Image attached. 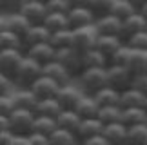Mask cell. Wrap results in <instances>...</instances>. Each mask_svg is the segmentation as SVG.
<instances>
[{
  "instance_id": "cell-23",
  "label": "cell",
  "mask_w": 147,
  "mask_h": 145,
  "mask_svg": "<svg viewBox=\"0 0 147 145\" xmlns=\"http://www.w3.org/2000/svg\"><path fill=\"white\" fill-rule=\"evenodd\" d=\"M13 100H15L16 109H26V111H35L38 103V100L31 89H24V87H18L13 93Z\"/></svg>"
},
{
  "instance_id": "cell-10",
  "label": "cell",
  "mask_w": 147,
  "mask_h": 145,
  "mask_svg": "<svg viewBox=\"0 0 147 145\" xmlns=\"http://www.w3.org/2000/svg\"><path fill=\"white\" fill-rule=\"evenodd\" d=\"M60 87H62L60 83H56L55 80H51V78H47V76L42 75L29 89L33 91V94L36 96V100L40 102V100L56 98V94H58V89H60Z\"/></svg>"
},
{
  "instance_id": "cell-33",
  "label": "cell",
  "mask_w": 147,
  "mask_h": 145,
  "mask_svg": "<svg viewBox=\"0 0 147 145\" xmlns=\"http://www.w3.org/2000/svg\"><path fill=\"white\" fill-rule=\"evenodd\" d=\"M49 44L56 49V51H58V49H65V47H73V29H64V31L51 33Z\"/></svg>"
},
{
  "instance_id": "cell-40",
  "label": "cell",
  "mask_w": 147,
  "mask_h": 145,
  "mask_svg": "<svg viewBox=\"0 0 147 145\" xmlns=\"http://www.w3.org/2000/svg\"><path fill=\"white\" fill-rule=\"evenodd\" d=\"M125 44L131 49H134V51H147V29L136 33V35L131 36Z\"/></svg>"
},
{
  "instance_id": "cell-14",
  "label": "cell",
  "mask_w": 147,
  "mask_h": 145,
  "mask_svg": "<svg viewBox=\"0 0 147 145\" xmlns=\"http://www.w3.org/2000/svg\"><path fill=\"white\" fill-rule=\"evenodd\" d=\"M98 35H107V36H120L122 38V20L116 18L115 15H105L102 18H96L94 22Z\"/></svg>"
},
{
  "instance_id": "cell-28",
  "label": "cell",
  "mask_w": 147,
  "mask_h": 145,
  "mask_svg": "<svg viewBox=\"0 0 147 145\" xmlns=\"http://www.w3.org/2000/svg\"><path fill=\"white\" fill-rule=\"evenodd\" d=\"M82 60H84V69H87V67H109V58L105 54H102L96 47L87 51V53H84Z\"/></svg>"
},
{
  "instance_id": "cell-16",
  "label": "cell",
  "mask_w": 147,
  "mask_h": 145,
  "mask_svg": "<svg viewBox=\"0 0 147 145\" xmlns=\"http://www.w3.org/2000/svg\"><path fill=\"white\" fill-rule=\"evenodd\" d=\"M104 124L98 120V118H87V120H82V124L80 127H78V131H76V138H78V142L84 143L86 140H89V138H93V136H98L104 132Z\"/></svg>"
},
{
  "instance_id": "cell-58",
  "label": "cell",
  "mask_w": 147,
  "mask_h": 145,
  "mask_svg": "<svg viewBox=\"0 0 147 145\" xmlns=\"http://www.w3.org/2000/svg\"><path fill=\"white\" fill-rule=\"evenodd\" d=\"M80 145H82V143H80Z\"/></svg>"
},
{
  "instance_id": "cell-7",
  "label": "cell",
  "mask_w": 147,
  "mask_h": 145,
  "mask_svg": "<svg viewBox=\"0 0 147 145\" xmlns=\"http://www.w3.org/2000/svg\"><path fill=\"white\" fill-rule=\"evenodd\" d=\"M26 53L22 49H2L0 51V72L7 75L9 78H15V72L22 64Z\"/></svg>"
},
{
  "instance_id": "cell-9",
  "label": "cell",
  "mask_w": 147,
  "mask_h": 145,
  "mask_svg": "<svg viewBox=\"0 0 147 145\" xmlns=\"http://www.w3.org/2000/svg\"><path fill=\"white\" fill-rule=\"evenodd\" d=\"M20 13L26 16L27 22H29L31 26H44V22H46L49 11H47L46 4L38 2V0H27Z\"/></svg>"
},
{
  "instance_id": "cell-49",
  "label": "cell",
  "mask_w": 147,
  "mask_h": 145,
  "mask_svg": "<svg viewBox=\"0 0 147 145\" xmlns=\"http://www.w3.org/2000/svg\"><path fill=\"white\" fill-rule=\"evenodd\" d=\"M9 145H31V142H29V136H13Z\"/></svg>"
},
{
  "instance_id": "cell-43",
  "label": "cell",
  "mask_w": 147,
  "mask_h": 145,
  "mask_svg": "<svg viewBox=\"0 0 147 145\" xmlns=\"http://www.w3.org/2000/svg\"><path fill=\"white\" fill-rule=\"evenodd\" d=\"M131 51H133V49L129 47L127 44H123L120 51H118V53L115 54V56L111 58V64H115V65H127L129 56H131Z\"/></svg>"
},
{
  "instance_id": "cell-27",
  "label": "cell",
  "mask_w": 147,
  "mask_h": 145,
  "mask_svg": "<svg viewBox=\"0 0 147 145\" xmlns=\"http://www.w3.org/2000/svg\"><path fill=\"white\" fill-rule=\"evenodd\" d=\"M94 100L100 107H115V105H120V91L107 85L94 94Z\"/></svg>"
},
{
  "instance_id": "cell-22",
  "label": "cell",
  "mask_w": 147,
  "mask_h": 145,
  "mask_svg": "<svg viewBox=\"0 0 147 145\" xmlns=\"http://www.w3.org/2000/svg\"><path fill=\"white\" fill-rule=\"evenodd\" d=\"M56 124H58V129H65V131H71L76 134L78 127L82 124V118L78 116L75 109H64L58 114V118H56Z\"/></svg>"
},
{
  "instance_id": "cell-26",
  "label": "cell",
  "mask_w": 147,
  "mask_h": 145,
  "mask_svg": "<svg viewBox=\"0 0 147 145\" xmlns=\"http://www.w3.org/2000/svg\"><path fill=\"white\" fill-rule=\"evenodd\" d=\"M62 105L58 103L56 98H49V100H40L36 103L35 114L36 116H49V118H58V114L62 113Z\"/></svg>"
},
{
  "instance_id": "cell-54",
  "label": "cell",
  "mask_w": 147,
  "mask_h": 145,
  "mask_svg": "<svg viewBox=\"0 0 147 145\" xmlns=\"http://www.w3.org/2000/svg\"><path fill=\"white\" fill-rule=\"evenodd\" d=\"M138 11H140V13H142V15L145 16V20H147V0H145V2H144V5H142V7H140Z\"/></svg>"
},
{
  "instance_id": "cell-8",
  "label": "cell",
  "mask_w": 147,
  "mask_h": 145,
  "mask_svg": "<svg viewBox=\"0 0 147 145\" xmlns=\"http://www.w3.org/2000/svg\"><path fill=\"white\" fill-rule=\"evenodd\" d=\"M82 96H84V91L78 87V83L71 82V83H65V85H62L58 89L56 100L62 105V109H75Z\"/></svg>"
},
{
  "instance_id": "cell-21",
  "label": "cell",
  "mask_w": 147,
  "mask_h": 145,
  "mask_svg": "<svg viewBox=\"0 0 147 145\" xmlns=\"http://www.w3.org/2000/svg\"><path fill=\"white\" fill-rule=\"evenodd\" d=\"M145 105V94L138 89L129 87L120 93V107L122 109H133V107H144Z\"/></svg>"
},
{
  "instance_id": "cell-52",
  "label": "cell",
  "mask_w": 147,
  "mask_h": 145,
  "mask_svg": "<svg viewBox=\"0 0 147 145\" xmlns=\"http://www.w3.org/2000/svg\"><path fill=\"white\" fill-rule=\"evenodd\" d=\"M5 29H7V16L0 13V33H4Z\"/></svg>"
},
{
  "instance_id": "cell-3",
  "label": "cell",
  "mask_w": 147,
  "mask_h": 145,
  "mask_svg": "<svg viewBox=\"0 0 147 145\" xmlns=\"http://www.w3.org/2000/svg\"><path fill=\"white\" fill-rule=\"evenodd\" d=\"M9 131L15 136H29L35 129V120L36 114L35 111H26V109H15L9 114Z\"/></svg>"
},
{
  "instance_id": "cell-19",
  "label": "cell",
  "mask_w": 147,
  "mask_h": 145,
  "mask_svg": "<svg viewBox=\"0 0 147 145\" xmlns=\"http://www.w3.org/2000/svg\"><path fill=\"white\" fill-rule=\"evenodd\" d=\"M105 140L109 142V145H127V127L118 122V124H111L104 127Z\"/></svg>"
},
{
  "instance_id": "cell-44",
  "label": "cell",
  "mask_w": 147,
  "mask_h": 145,
  "mask_svg": "<svg viewBox=\"0 0 147 145\" xmlns=\"http://www.w3.org/2000/svg\"><path fill=\"white\" fill-rule=\"evenodd\" d=\"M16 91V83L13 78H9L7 75L0 72V96L2 94H13Z\"/></svg>"
},
{
  "instance_id": "cell-45",
  "label": "cell",
  "mask_w": 147,
  "mask_h": 145,
  "mask_svg": "<svg viewBox=\"0 0 147 145\" xmlns=\"http://www.w3.org/2000/svg\"><path fill=\"white\" fill-rule=\"evenodd\" d=\"M133 87L138 89L140 93H144L147 96V75H140V76H134L133 80Z\"/></svg>"
},
{
  "instance_id": "cell-30",
  "label": "cell",
  "mask_w": 147,
  "mask_h": 145,
  "mask_svg": "<svg viewBox=\"0 0 147 145\" xmlns=\"http://www.w3.org/2000/svg\"><path fill=\"white\" fill-rule=\"evenodd\" d=\"M44 26L49 29V33L71 29V27H69V20H67V15H62V13H49L46 22H44Z\"/></svg>"
},
{
  "instance_id": "cell-31",
  "label": "cell",
  "mask_w": 147,
  "mask_h": 145,
  "mask_svg": "<svg viewBox=\"0 0 147 145\" xmlns=\"http://www.w3.org/2000/svg\"><path fill=\"white\" fill-rule=\"evenodd\" d=\"M127 145H147V124L127 127Z\"/></svg>"
},
{
  "instance_id": "cell-4",
  "label": "cell",
  "mask_w": 147,
  "mask_h": 145,
  "mask_svg": "<svg viewBox=\"0 0 147 145\" xmlns=\"http://www.w3.org/2000/svg\"><path fill=\"white\" fill-rule=\"evenodd\" d=\"M134 75L127 69V65H115L109 64L107 67V85L116 89V91H125V89L133 87Z\"/></svg>"
},
{
  "instance_id": "cell-1",
  "label": "cell",
  "mask_w": 147,
  "mask_h": 145,
  "mask_svg": "<svg viewBox=\"0 0 147 145\" xmlns=\"http://www.w3.org/2000/svg\"><path fill=\"white\" fill-rule=\"evenodd\" d=\"M84 94L94 96L100 89L107 87V67H87L84 69L75 80Z\"/></svg>"
},
{
  "instance_id": "cell-20",
  "label": "cell",
  "mask_w": 147,
  "mask_h": 145,
  "mask_svg": "<svg viewBox=\"0 0 147 145\" xmlns=\"http://www.w3.org/2000/svg\"><path fill=\"white\" fill-rule=\"evenodd\" d=\"M75 111L78 113V116H80L82 120L96 118L98 111H100V105H98L96 100H94V96H91V94H84V96L80 98V102L76 103Z\"/></svg>"
},
{
  "instance_id": "cell-13",
  "label": "cell",
  "mask_w": 147,
  "mask_h": 145,
  "mask_svg": "<svg viewBox=\"0 0 147 145\" xmlns=\"http://www.w3.org/2000/svg\"><path fill=\"white\" fill-rule=\"evenodd\" d=\"M49 40H51V33L46 26H31L27 33L22 36L24 51H27L33 46H38V44H47Z\"/></svg>"
},
{
  "instance_id": "cell-35",
  "label": "cell",
  "mask_w": 147,
  "mask_h": 145,
  "mask_svg": "<svg viewBox=\"0 0 147 145\" xmlns=\"http://www.w3.org/2000/svg\"><path fill=\"white\" fill-rule=\"evenodd\" d=\"M49 142H51V145H80L75 132L65 131V129H56L49 136Z\"/></svg>"
},
{
  "instance_id": "cell-15",
  "label": "cell",
  "mask_w": 147,
  "mask_h": 145,
  "mask_svg": "<svg viewBox=\"0 0 147 145\" xmlns=\"http://www.w3.org/2000/svg\"><path fill=\"white\" fill-rule=\"evenodd\" d=\"M42 75L51 78V80H55L56 83H60V85H65V83L75 82V78L69 75V71H67L60 62H56V60H53V62H49V64L44 65Z\"/></svg>"
},
{
  "instance_id": "cell-34",
  "label": "cell",
  "mask_w": 147,
  "mask_h": 145,
  "mask_svg": "<svg viewBox=\"0 0 147 145\" xmlns=\"http://www.w3.org/2000/svg\"><path fill=\"white\" fill-rule=\"evenodd\" d=\"M56 129H58L56 118H49V116H36L33 132H38V134H44V136H51Z\"/></svg>"
},
{
  "instance_id": "cell-36",
  "label": "cell",
  "mask_w": 147,
  "mask_h": 145,
  "mask_svg": "<svg viewBox=\"0 0 147 145\" xmlns=\"http://www.w3.org/2000/svg\"><path fill=\"white\" fill-rule=\"evenodd\" d=\"M2 49H22V51H24L22 36H18L16 33L9 31V29H5L4 33H0V51H2Z\"/></svg>"
},
{
  "instance_id": "cell-32",
  "label": "cell",
  "mask_w": 147,
  "mask_h": 145,
  "mask_svg": "<svg viewBox=\"0 0 147 145\" xmlns=\"http://www.w3.org/2000/svg\"><path fill=\"white\" fill-rule=\"evenodd\" d=\"M122 111H123V109L120 107V105H115V107H100L96 118H98L104 125L118 124V122H122Z\"/></svg>"
},
{
  "instance_id": "cell-6",
  "label": "cell",
  "mask_w": 147,
  "mask_h": 145,
  "mask_svg": "<svg viewBox=\"0 0 147 145\" xmlns=\"http://www.w3.org/2000/svg\"><path fill=\"white\" fill-rule=\"evenodd\" d=\"M98 31L96 27L87 26V27H80V29H73V47L78 53H87L91 49L96 47V40H98Z\"/></svg>"
},
{
  "instance_id": "cell-5",
  "label": "cell",
  "mask_w": 147,
  "mask_h": 145,
  "mask_svg": "<svg viewBox=\"0 0 147 145\" xmlns=\"http://www.w3.org/2000/svg\"><path fill=\"white\" fill-rule=\"evenodd\" d=\"M55 60L60 62L64 67L69 71V75L78 78V75L84 71V60H82V53H78L75 47H65V49H58L55 54Z\"/></svg>"
},
{
  "instance_id": "cell-48",
  "label": "cell",
  "mask_w": 147,
  "mask_h": 145,
  "mask_svg": "<svg viewBox=\"0 0 147 145\" xmlns=\"http://www.w3.org/2000/svg\"><path fill=\"white\" fill-rule=\"evenodd\" d=\"M13 132L11 131H2L0 132V145H9L11 143V140H13Z\"/></svg>"
},
{
  "instance_id": "cell-57",
  "label": "cell",
  "mask_w": 147,
  "mask_h": 145,
  "mask_svg": "<svg viewBox=\"0 0 147 145\" xmlns=\"http://www.w3.org/2000/svg\"><path fill=\"white\" fill-rule=\"evenodd\" d=\"M145 124H147V120H145Z\"/></svg>"
},
{
  "instance_id": "cell-37",
  "label": "cell",
  "mask_w": 147,
  "mask_h": 145,
  "mask_svg": "<svg viewBox=\"0 0 147 145\" xmlns=\"http://www.w3.org/2000/svg\"><path fill=\"white\" fill-rule=\"evenodd\" d=\"M115 2L116 0H89L87 7L93 11L94 18H102V16H105V15H111Z\"/></svg>"
},
{
  "instance_id": "cell-38",
  "label": "cell",
  "mask_w": 147,
  "mask_h": 145,
  "mask_svg": "<svg viewBox=\"0 0 147 145\" xmlns=\"http://www.w3.org/2000/svg\"><path fill=\"white\" fill-rule=\"evenodd\" d=\"M136 11H138V9L134 7L133 4L125 2V0H116V2H115V5H113V11H111V15H115L116 18H120V20L123 22L125 18H129L131 15H134Z\"/></svg>"
},
{
  "instance_id": "cell-2",
  "label": "cell",
  "mask_w": 147,
  "mask_h": 145,
  "mask_svg": "<svg viewBox=\"0 0 147 145\" xmlns=\"http://www.w3.org/2000/svg\"><path fill=\"white\" fill-rule=\"evenodd\" d=\"M42 71H44V65H40L38 62H35L33 58H29L26 54L22 64L18 65V69L15 72V83H16V89L18 87H24V89H29L33 83H35L38 78L42 76Z\"/></svg>"
},
{
  "instance_id": "cell-53",
  "label": "cell",
  "mask_w": 147,
  "mask_h": 145,
  "mask_svg": "<svg viewBox=\"0 0 147 145\" xmlns=\"http://www.w3.org/2000/svg\"><path fill=\"white\" fill-rule=\"evenodd\" d=\"M125 2L133 4V5H134V7H136V9H140V7H142V5H144V2H145V0H125Z\"/></svg>"
},
{
  "instance_id": "cell-25",
  "label": "cell",
  "mask_w": 147,
  "mask_h": 145,
  "mask_svg": "<svg viewBox=\"0 0 147 145\" xmlns=\"http://www.w3.org/2000/svg\"><path fill=\"white\" fill-rule=\"evenodd\" d=\"M147 120V109L145 107H133L122 111V124L125 127H134L140 124H145Z\"/></svg>"
},
{
  "instance_id": "cell-39",
  "label": "cell",
  "mask_w": 147,
  "mask_h": 145,
  "mask_svg": "<svg viewBox=\"0 0 147 145\" xmlns=\"http://www.w3.org/2000/svg\"><path fill=\"white\" fill-rule=\"evenodd\" d=\"M27 0H0V13L4 15H15L20 13Z\"/></svg>"
},
{
  "instance_id": "cell-17",
  "label": "cell",
  "mask_w": 147,
  "mask_h": 145,
  "mask_svg": "<svg viewBox=\"0 0 147 145\" xmlns=\"http://www.w3.org/2000/svg\"><path fill=\"white\" fill-rule=\"evenodd\" d=\"M123 44H125V42H123L120 36L100 35V36H98V40H96V49H98L102 54H105V56L109 58V64H111V58L115 56L118 51H120Z\"/></svg>"
},
{
  "instance_id": "cell-51",
  "label": "cell",
  "mask_w": 147,
  "mask_h": 145,
  "mask_svg": "<svg viewBox=\"0 0 147 145\" xmlns=\"http://www.w3.org/2000/svg\"><path fill=\"white\" fill-rule=\"evenodd\" d=\"M2 131H9V120H7V116L0 114V132Z\"/></svg>"
},
{
  "instance_id": "cell-42",
  "label": "cell",
  "mask_w": 147,
  "mask_h": 145,
  "mask_svg": "<svg viewBox=\"0 0 147 145\" xmlns=\"http://www.w3.org/2000/svg\"><path fill=\"white\" fill-rule=\"evenodd\" d=\"M47 11L49 13L67 15L71 11V4L67 2V0H51V2H47Z\"/></svg>"
},
{
  "instance_id": "cell-29",
  "label": "cell",
  "mask_w": 147,
  "mask_h": 145,
  "mask_svg": "<svg viewBox=\"0 0 147 145\" xmlns=\"http://www.w3.org/2000/svg\"><path fill=\"white\" fill-rule=\"evenodd\" d=\"M7 16V29L16 33L18 36H24L27 29L31 27V24L27 22V18L22 13H15V15H5Z\"/></svg>"
},
{
  "instance_id": "cell-12",
  "label": "cell",
  "mask_w": 147,
  "mask_h": 145,
  "mask_svg": "<svg viewBox=\"0 0 147 145\" xmlns=\"http://www.w3.org/2000/svg\"><path fill=\"white\" fill-rule=\"evenodd\" d=\"M147 29V20L145 16L140 13V11H136L134 15H131L129 18H125L122 22V40L127 42L131 36H134L136 33L140 31H145Z\"/></svg>"
},
{
  "instance_id": "cell-55",
  "label": "cell",
  "mask_w": 147,
  "mask_h": 145,
  "mask_svg": "<svg viewBox=\"0 0 147 145\" xmlns=\"http://www.w3.org/2000/svg\"><path fill=\"white\" fill-rule=\"evenodd\" d=\"M38 2H42V4H46V5H47V2H51V0H38Z\"/></svg>"
},
{
  "instance_id": "cell-46",
  "label": "cell",
  "mask_w": 147,
  "mask_h": 145,
  "mask_svg": "<svg viewBox=\"0 0 147 145\" xmlns=\"http://www.w3.org/2000/svg\"><path fill=\"white\" fill-rule=\"evenodd\" d=\"M29 142H31V145H51L49 136L38 134V132H33V134H29Z\"/></svg>"
},
{
  "instance_id": "cell-18",
  "label": "cell",
  "mask_w": 147,
  "mask_h": 145,
  "mask_svg": "<svg viewBox=\"0 0 147 145\" xmlns=\"http://www.w3.org/2000/svg\"><path fill=\"white\" fill-rule=\"evenodd\" d=\"M26 54L29 58H33L35 62H38L40 65H46L49 62L55 60V54H56V49L51 46V44H38V46H33L26 51Z\"/></svg>"
},
{
  "instance_id": "cell-24",
  "label": "cell",
  "mask_w": 147,
  "mask_h": 145,
  "mask_svg": "<svg viewBox=\"0 0 147 145\" xmlns=\"http://www.w3.org/2000/svg\"><path fill=\"white\" fill-rule=\"evenodd\" d=\"M127 69L133 72L134 76L140 75H147V51H131L127 62Z\"/></svg>"
},
{
  "instance_id": "cell-11",
  "label": "cell",
  "mask_w": 147,
  "mask_h": 145,
  "mask_svg": "<svg viewBox=\"0 0 147 145\" xmlns=\"http://www.w3.org/2000/svg\"><path fill=\"white\" fill-rule=\"evenodd\" d=\"M67 20H69L71 29H80V27L93 26L96 18H94L93 11L89 7H71V11L67 13Z\"/></svg>"
},
{
  "instance_id": "cell-50",
  "label": "cell",
  "mask_w": 147,
  "mask_h": 145,
  "mask_svg": "<svg viewBox=\"0 0 147 145\" xmlns=\"http://www.w3.org/2000/svg\"><path fill=\"white\" fill-rule=\"evenodd\" d=\"M71 4V7H87L89 0H67Z\"/></svg>"
},
{
  "instance_id": "cell-47",
  "label": "cell",
  "mask_w": 147,
  "mask_h": 145,
  "mask_svg": "<svg viewBox=\"0 0 147 145\" xmlns=\"http://www.w3.org/2000/svg\"><path fill=\"white\" fill-rule=\"evenodd\" d=\"M82 145H109V142L105 140L104 134H98V136H93V138H89V140H86Z\"/></svg>"
},
{
  "instance_id": "cell-56",
  "label": "cell",
  "mask_w": 147,
  "mask_h": 145,
  "mask_svg": "<svg viewBox=\"0 0 147 145\" xmlns=\"http://www.w3.org/2000/svg\"><path fill=\"white\" fill-rule=\"evenodd\" d=\"M144 107H145V109H147V96H145V105H144Z\"/></svg>"
},
{
  "instance_id": "cell-41",
  "label": "cell",
  "mask_w": 147,
  "mask_h": 145,
  "mask_svg": "<svg viewBox=\"0 0 147 145\" xmlns=\"http://www.w3.org/2000/svg\"><path fill=\"white\" fill-rule=\"evenodd\" d=\"M15 109H16V105H15L13 94H2V96H0V114L9 118V114L13 113Z\"/></svg>"
}]
</instances>
